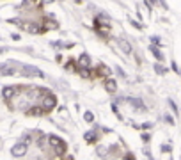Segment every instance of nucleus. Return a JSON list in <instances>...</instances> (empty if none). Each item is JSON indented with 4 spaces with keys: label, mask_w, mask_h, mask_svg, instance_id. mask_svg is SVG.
<instances>
[{
    "label": "nucleus",
    "mask_w": 181,
    "mask_h": 160,
    "mask_svg": "<svg viewBox=\"0 0 181 160\" xmlns=\"http://www.w3.org/2000/svg\"><path fill=\"white\" fill-rule=\"evenodd\" d=\"M23 141H27V144L30 142V135H23Z\"/></svg>",
    "instance_id": "dca6fc26"
},
{
    "label": "nucleus",
    "mask_w": 181,
    "mask_h": 160,
    "mask_svg": "<svg viewBox=\"0 0 181 160\" xmlns=\"http://www.w3.org/2000/svg\"><path fill=\"white\" fill-rule=\"evenodd\" d=\"M22 68L16 62H6V64H0V75L2 77H11V75H16V70Z\"/></svg>",
    "instance_id": "f03ea898"
},
{
    "label": "nucleus",
    "mask_w": 181,
    "mask_h": 160,
    "mask_svg": "<svg viewBox=\"0 0 181 160\" xmlns=\"http://www.w3.org/2000/svg\"><path fill=\"white\" fill-rule=\"evenodd\" d=\"M69 160H73V158H69Z\"/></svg>",
    "instance_id": "a211bd4d"
},
{
    "label": "nucleus",
    "mask_w": 181,
    "mask_h": 160,
    "mask_svg": "<svg viewBox=\"0 0 181 160\" xmlns=\"http://www.w3.org/2000/svg\"><path fill=\"white\" fill-rule=\"evenodd\" d=\"M80 64L87 68L89 64H91V59H89V55H85V54H82V55H80Z\"/></svg>",
    "instance_id": "9d476101"
},
{
    "label": "nucleus",
    "mask_w": 181,
    "mask_h": 160,
    "mask_svg": "<svg viewBox=\"0 0 181 160\" xmlns=\"http://www.w3.org/2000/svg\"><path fill=\"white\" fill-rule=\"evenodd\" d=\"M22 73L23 77H44V73L36 66H30V64H23L22 66Z\"/></svg>",
    "instance_id": "7ed1b4c3"
},
{
    "label": "nucleus",
    "mask_w": 181,
    "mask_h": 160,
    "mask_svg": "<svg viewBox=\"0 0 181 160\" xmlns=\"http://www.w3.org/2000/svg\"><path fill=\"white\" fill-rule=\"evenodd\" d=\"M96 132H87L85 133V141H87V142H94V141H96Z\"/></svg>",
    "instance_id": "9b49d317"
},
{
    "label": "nucleus",
    "mask_w": 181,
    "mask_h": 160,
    "mask_svg": "<svg viewBox=\"0 0 181 160\" xmlns=\"http://www.w3.org/2000/svg\"><path fill=\"white\" fill-rule=\"evenodd\" d=\"M154 71L160 73V75H163V73H165V68H163V66H160V64H156V66H154Z\"/></svg>",
    "instance_id": "4468645a"
},
{
    "label": "nucleus",
    "mask_w": 181,
    "mask_h": 160,
    "mask_svg": "<svg viewBox=\"0 0 181 160\" xmlns=\"http://www.w3.org/2000/svg\"><path fill=\"white\" fill-rule=\"evenodd\" d=\"M34 160H39V158H34Z\"/></svg>",
    "instance_id": "f3484780"
},
{
    "label": "nucleus",
    "mask_w": 181,
    "mask_h": 160,
    "mask_svg": "<svg viewBox=\"0 0 181 160\" xmlns=\"http://www.w3.org/2000/svg\"><path fill=\"white\" fill-rule=\"evenodd\" d=\"M43 107H34V109H30V111H27L28 116H41L43 114Z\"/></svg>",
    "instance_id": "1a4fd4ad"
},
{
    "label": "nucleus",
    "mask_w": 181,
    "mask_h": 160,
    "mask_svg": "<svg viewBox=\"0 0 181 160\" xmlns=\"http://www.w3.org/2000/svg\"><path fill=\"white\" fill-rule=\"evenodd\" d=\"M83 117H85V121H87V123H93V119H94V116L91 114V112H85V114H83Z\"/></svg>",
    "instance_id": "ddd939ff"
},
{
    "label": "nucleus",
    "mask_w": 181,
    "mask_h": 160,
    "mask_svg": "<svg viewBox=\"0 0 181 160\" xmlns=\"http://www.w3.org/2000/svg\"><path fill=\"white\" fill-rule=\"evenodd\" d=\"M119 44H121V48H123V52H124V54H132V46H130V43H128V41H124V39H119Z\"/></svg>",
    "instance_id": "6e6552de"
},
{
    "label": "nucleus",
    "mask_w": 181,
    "mask_h": 160,
    "mask_svg": "<svg viewBox=\"0 0 181 160\" xmlns=\"http://www.w3.org/2000/svg\"><path fill=\"white\" fill-rule=\"evenodd\" d=\"M55 107V96H52L50 93H44V100H43V111L48 112Z\"/></svg>",
    "instance_id": "39448f33"
},
{
    "label": "nucleus",
    "mask_w": 181,
    "mask_h": 160,
    "mask_svg": "<svg viewBox=\"0 0 181 160\" xmlns=\"http://www.w3.org/2000/svg\"><path fill=\"white\" fill-rule=\"evenodd\" d=\"M151 52H153V54H154V57H156L158 61H163V55H162V54H160V52H158V50L154 48V46H151Z\"/></svg>",
    "instance_id": "f8f14e48"
},
{
    "label": "nucleus",
    "mask_w": 181,
    "mask_h": 160,
    "mask_svg": "<svg viewBox=\"0 0 181 160\" xmlns=\"http://www.w3.org/2000/svg\"><path fill=\"white\" fill-rule=\"evenodd\" d=\"M126 101H130V103H132V107H135V109H138V111H146V107L142 105V100H137V98H128Z\"/></svg>",
    "instance_id": "423d86ee"
},
{
    "label": "nucleus",
    "mask_w": 181,
    "mask_h": 160,
    "mask_svg": "<svg viewBox=\"0 0 181 160\" xmlns=\"http://www.w3.org/2000/svg\"><path fill=\"white\" fill-rule=\"evenodd\" d=\"M48 141H50V144L53 146L55 153L59 155V157H62V155H64V151H66V142H64L62 139H59L57 135H50Z\"/></svg>",
    "instance_id": "f257e3e1"
},
{
    "label": "nucleus",
    "mask_w": 181,
    "mask_h": 160,
    "mask_svg": "<svg viewBox=\"0 0 181 160\" xmlns=\"http://www.w3.org/2000/svg\"><path fill=\"white\" fill-rule=\"evenodd\" d=\"M27 149H28L27 142H18L13 146L11 153H13V157H23V155H27Z\"/></svg>",
    "instance_id": "20e7f679"
},
{
    "label": "nucleus",
    "mask_w": 181,
    "mask_h": 160,
    "mask_svg": "<svg viewBox=\"0 0 181 160\" xmlns=\"http://www.w3.org/2000/svg\"><path fill=\"white\" fill-rule=\"evenodd\" d=\"M105 87H107L108 93H115V91H117V84H115L114 80H107V82H105Z\"/></svg>",
    "instance_id": "0eeeda50"
},
{
    "label": "nucleus",
    "mask_w": 181,
    "mask_h": 160,
    "mask_svg": "<svg viewBox=\"0 0 181 160\" xmlns=\"http://www.w3.org/2000/svg\"><path fill=\"white\" fill-rule=\"evenodd\" d=\"M105 153H107V148L99 146V148H98V155H99V157H105Z\"/></svg>",
    "instance_id": "2eb2a0df"
}]
</instances>
